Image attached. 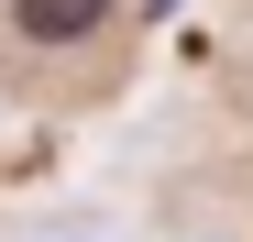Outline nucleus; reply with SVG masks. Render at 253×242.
<instances>
[{"label":"nucleus","instance_id":"2","mask_svg":"<svg viewBox=\"0 0 253 242\" xmlns=\"http://www.w3.org/2000/svg\"><path fill=\"white\" fill-rule=\"evenodd\" d=\"M33 242H121V231H99V220H66V231H33Z\"/></svg>","mask_w":253,"mask_h":242},{"label":"nucleus","instance_id":"1","mask_svg":"<svg viewBox=\"0 0 253 242\" xmlns=\"http://www.w3.org/2000/svg\"><path fill=\"white\" fill-rule=\"evenodd\" d=\"M0 11H11V33L33 55H88L99 33L121 22V0H0Z\"/></svg>","mask_w":253,"mask_h":242}]
</instances>
